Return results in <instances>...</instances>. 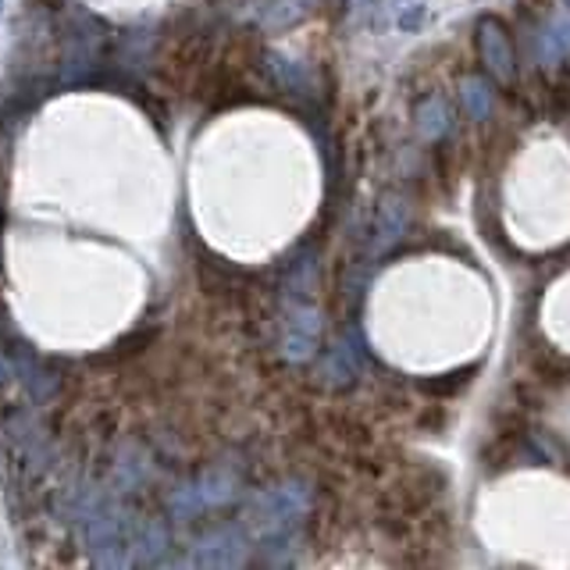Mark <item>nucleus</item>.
<instances>
[{
	"label": "nucleus",
	"instance_id": "nucleus-1",
	"mask_svg": "<svg viewBox=\"0 0 570 570\" xmlns=\"http://www.w3.org/2000/svg\"><path fill=\"white\" fill-rule=\"evenodd\" d=\"M478 54H482V62L489 65V72L496 75V79H514V72H517L514 47H509L506 29L496 19L478 22Z\"/></svg>",
	"mask_w": 570,
	"mask_h": 570
},
{
	"label": "nucleus",
	"instance_id": "nucleus-2",
	"mask_svg": "<svg viewBox=\"0 0 570 570\" xmlns=\"http://www.w3.org/2000/svg\"><path fill=\"white\" fill-rule=\"evenodd\" d=\"M417 132L428 140H439L442 132H449V103L442 97H431L417 108Z\"/></svg>",
	"mask_w": 570,
	"mask_h": 570
},
{
	"label": "nucleus",
	"instance_id": "nucleus-3",
	"mask_svg": "<svg viewBox=\"0 0 570 570\" xmlns=\"http://www.w3.org/2000/svg\"><path fill=\"white\" fill-rule=\"evenodd\" d=\"M403 229H407V204L403 200H388L382 207V215H379V246H393L396 239L403 235Z\"/></svg>",
	"mask_w": 570,
	"mask_h": 570
},
{
	"label": "nucleus",
	"instance_id": "nucleus-4",
	"mask_svg": "<svg viewBox=\"0 0 570 570\" xmlns=\"http://www.w3.org/2000/svg\"><path fill=\"white\" fill-rule=\"evenodd\" d=\"M463 108H468L471 118H489L492 111V89L485 79H463Z\"/></svg>",
	"mask_w": 570,
	"mask_h": 570
},
{
	"label": "nucleus",
	"instance_id": "nucleus-5",
	"mask_svg": "<svg viewBox=\"0 0 570 570\" xmlns=\"http://www.w3.org/2000/svg\"><path fill=\"white\" fill-rule=\"evenodd\" d=\"M425 19H428V8L425 4H410L407 11L399 14V29H403V33H417V29L425 25Z\"/></svg>",
	"mask_w": 570,
	"mask_h": 570
}]
</instances>
